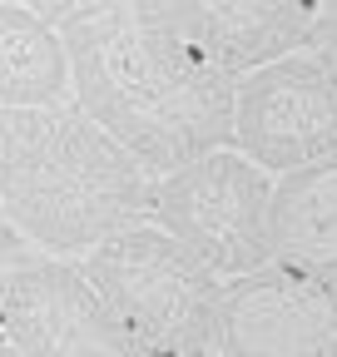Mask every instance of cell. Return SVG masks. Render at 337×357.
Segmentation results:
<instances>
[{"label":"cell","instance_id":"obj_1","mask_svg":"<svg viewBox=\"0 0 337 357\" xmlns=\"http://www.w3.org/2000/svg\"><path fill=\"white\" fill-rule=\"evenodd\" d=\"M75 105L154 178L233 144L238 75L219 70L168 20L164 0H119L65 30Z\"/></svg>","mask_w":337,"mask_h":357},{"label":"cell","instance_id":"obj_2","mask_svg":"<svg viewBox=\"0 0 337 357\" xmlns=\"http://www.w3.org/2000/svg\"><path fill=\"white\" fill-rule=\"evenodd\" d=\"M0 208L55 258L154 223V174L75 100L0 109Z\"/></svg>","mask_w":337,"mask_h":357},{"label":"cell","instance_id":"obj_3","mask_svg":"<svg viewBox=\"0 0 337 357\" xmlns=\"http://www.w3.org/2000/svg\"><path fill=\"white\" fill-rule=\"evenodd\" d=\"M79 268L159 357L219 352L228 278L214 273L159 223H139V229L100 243L95 253L79 258Z\"/></svg>","mask_w":337,"mask_h":357},{"label":"cell","instance_id":"obj_4","mask_svg":"<svg viewBox=\"0 0 337 357\" xmlns=\"http://www.w3.org/2000/svg\"><path fill=\"white\" fill-rule=\"evenodd\" d=\"M0 333L25 357H159L75 258L35 248L6 223Z\"/></svg>","mask_w":337,"mask_h":357},{"label":"cell","instance_id":"obj_5","mask_svg":"<svg viewBox=\"0 0 337 357\" xmlns=\"http://www.w3.org/2000/svg\"><path fill=\"white\" fill-rule=\"evenodd\" d=\"M268 208L273 174L233 144L154 178V223L228 283L273 263Z\"/></svg>","mask_w":337,"mask_h":357},{"label":"cell","instance_id":"obj_6","mask_svg":"<svg viewBox=\"0 0 337 357\" xmlns=\"http://www.w3.org/2000/svg\"><path fill=\"white\" fill-rule=\"evenodd\" d=\"M233 149L268 174H292L337 154V55L313 50L283 55L238 79Z\"/></svg>","mask_w":337,"mask_h":357},{"label":"cell","instance_id":"obj_7","mask_svg":"<svg viewBox=\"0 0 337 357\" xmlns=\"http://www.w3.org/2000/svg\"><path fill=\"white\" fill-rule=\"evenodd\" d=\"M224 357H337V293L327 278L268 263L228 283Z\"/></svg>","mask_w":337,"mask_h":357},{"label":"cell","instance_id":"obj_8","mask_svg":"<svg viewBox=\"0 0 337 357\" xmlns=\"http://www.w3.org/2000/svg\"><path fill=\"white\" fill-rule=\"evenodd\" d=\"M164 10L238 79L318 45V0H164Z\"/></svg>","mask_w":337,"mask_h":357},{"label":"cell","instance_id":"obj_9","mask_svg":"<svg viewBox=\"0 0 337 357\" xmlns=\"http://www.w3.org/2000/svg\"><path fill=\"white\" fill-rule=\"evenodd\" d=\"M268 234L273 263L303 268L318 278L337 268V154L273 178Z\"/></svg>","mask_w":337,"mask_h":357},{"label":"cell","instance_id":"obj_10","mask_svg":"<svg viewBox=\"0 0 337 357\" xmlns=\"http://www.w3.org/2000/svg\"><path fill=\"white\" fill-rule=\"evenodd\" d=\"M75 100L65 30L20 0H0V109H40Z\"/></svg>","mask_w":337,"mask_h":357},{"label":"cell","instance_id":"obj_11","mask_svg":"<svg viewBox=\"0 0 337 357\" xmlns=\"http://www.w3.org/2000/svg\"><path fill=\"white\" fill-rule=\"evenodd\" d=\"M20 6H30L35 15H45L50 25L70 30V25H84V20H100L104 10L119 6V0H20Z\"/></svg>","mask_w":337,"mask_h":357},{"label":"cell","instance_id":"obj_12","mask_svg":"<svg viewBox=\"0 0 337 357\" xmlns=\"http://www.w3.org/2000/svg\"><path fill=\"white\" fill-rule=\"evenodd\" d=\"M0 357H25V352H20L15 342H6V347H0Z\"/></svg>","mask_w":337,"mask_h":357},{"label":"cell","instance_id":"obj_13","mask_svg":"<svg viewBox=\"0 0 337 357\" xmlns=\"http://www.w3.org/2000/svg\"><path fill=\"white\" fill-rule=\"evenodd\" d=\"M322 278H327V283H332V293H337V268H332V273H322Z\"/></svg>","mask_w":337,"mask_h":357},{"label":"cell","instance_id":"obj_14","mask_svg":"<svg viewBox=\"0 0 337 357\" xmlns=\"http://www.w3.org/2000/svg\"><path fill=\"white\" fill-rule=\"evenodd\" d=\"M214 357H224V352H214Z\"/></svg>","mask_w":337,"mask_h":357}]
</instances>
